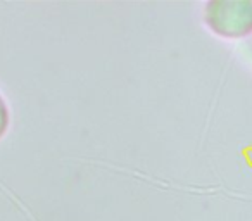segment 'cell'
I'll list each match as a JSON object with an SVG mask.
<instances>
[{
	"mask_svg": "<svg viewBox=\"0 0 252 221\" xmlns=\"http://www.w3.org/2000/svg\"><path fill=\"white\" fill-rule=\"evenodd\" d=\"M204 21L216 35L240 38L252 33V2H209Z\"/></svg>",
	"mask_w": 252,
	"mask_h": 221,
	"instance_id": "6da1fadb",
	"label": "cell"
},
{
	"mask_svg": "<svg viewBox=\"0 0 252 221\" xmlns=\"http://www.w3.org/2000/svg\"><path fill=\"white\" fill-rule=\"evenodd\" d=\"M9 121H11V116H9V107L5 104V100L0 95V138L4 137L5 131L9 128Z\"/></svg>",
	"mask_w": 252,
	"mask_h": 221,
	"instance_id": "7a4b0ae2",
	"label": "cell"
}]
</instances>
